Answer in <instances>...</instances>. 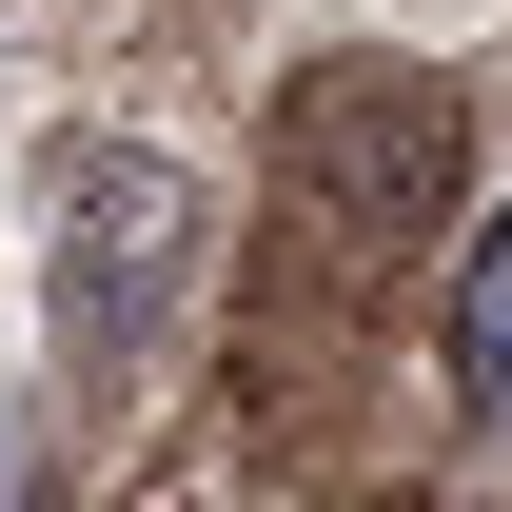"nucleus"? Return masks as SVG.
I'll return each mask as SVG.
<instances>
[{
	"label": "nucleus",
	"mask_w": 512,
	"mask_h": 512,
	"mask_svg": "<svg viewBox=\"0 0 512 512\" xmlns=\"http://www.w3.org/2000/svg\"><path fill=\"white\" fill-rule=\"evenodd\" d=\"M197 256H217V197H197L178 158H138V138H99V158H60V237H40V296H60V355H99V375H138V355L178 335Z\"/></svg>",
	"instance_id": "1"
},
{
	"label": "nucleus",
	"mask_w": 512,
	"mask_h": 512,
	"mask_svg": "<svg viewBox=\"0 0 512 512\" xmlns=\"http://www.w3.org/2000/svg\"><path fill=\"white\" fill-rule=\"evenodd\" d=\"M453 158H473V119H453V79H414V60H335V79H296V119H276V178L316 197L355 256H414L453 217Z\"/></svg>",
	"instance_id": "2"
},
{
	"label": "nucleus",
	"mask_w": 512,
	"mask_h": 512,
	"mask_svg": "<svg viewBox=\"0 0 512 512\" xmlns=\"http://www.w3.org/2000/svg\"><path fill=\"white\" fill-rule=\"evenodd\" d=\"M453 414L512 434V197L473 217V256H453Z\"/></svg>",
	"instance_id": "3"
},
{
	"label": "nucleus",
	"mask_w": 512,
	"mask_h": 512,
	"mask_svg": "<svg viewBox=\"0 0 512 512\" xmlns=\"http://www.w3.org/2000/svg\"><path fill=\"white\" fill-rule=\"evenodd\" d=\"M0 493H20V453H0Z\"/></svg>",
	"instance_id": "4"
}]
</instances>
